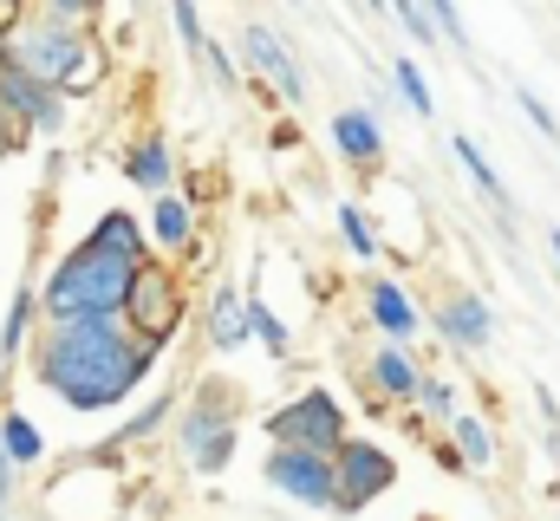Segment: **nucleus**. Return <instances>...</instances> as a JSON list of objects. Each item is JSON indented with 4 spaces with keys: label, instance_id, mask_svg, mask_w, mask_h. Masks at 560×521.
Returning <instances> with one entry per match:
<instances>
[{
    "label": "nucleus",
    "instance_id": "aec40b11",
    "mask_svg": "<svg viewBox=\"0 0 560 521\" xmlns=\"http://www.w3.org/2000/svg\"><path fill=\"white\" fill-rule=\"evenodd\" d=\"M125 176L138 183V189H176V157H170V143L163 137H138L131 150H125Z\"/></svg>",
    "mask_w": 560,
    "mask_h": 521
},
{
    "label": "nucleus",
    "instance_id": "bb28decb",
    "mask_svg": "<svg viewBox=\"0 0 560 521\" xmlns=\"http://www.w3.org/2000/svg\"><path fill=\"white\" fill-rule=\"evenodd\" d=\"M196 59L209 66V79H215L222 92H235V85H242V59H235V53H229L222 39H202V53H196Z\"/></svg>",
    "mask_w": 560,
    "mask_h": 521
},
{
    "label": "nucleus",
    "instance_id": "423d86ee",
    "mask_svg": "<svg viewBox=\"0 0 560 521\" xmlns=\"http://www.w3.org/2000/svg\"><path fill=\"white\" fill-rule=\"evenodd\" d=\"M261 430H268V443H293V450L332 456L339 437H352V417H346V404L326 385H306L300 397H287L275 417H261Z\"/></svg>",
    "mask_w": 560,
    "mask_h": 521
},
{
    "label": "nucleus",
    "instance_id": "5701e85b",
    "mask_svg": "<svg viewBox=\"0 0 560 521\" xmlns=\"http://www.w3.org/2000/svg\"><path fill=\"white\" fill-rule=\"evenodd\" d=\"M392 85H398V99H405L418 118H436V92H430V79H423L418 59H392Z\"/></svg>",
    "mask_w": 560,
    "mask_h": 521
},
{
    "label": "nucleus",
    "instance_id": "4468645a",
    "mask_svg": "<svg viewBox=\"0 0 560 521\" xmlns=\"http://www.w3.org/2000/svg\"><path fill=\"white\" fill-rule=\"evenodd\" d=\"M332 150H339L352 170H378L385 130H378V118H372L365 105H346V112H332Z\"/></svg>",
    "mask_w": 560,
    "mask_h": 521
},
{
    "label": "nucleus",
    "instance_id": "c756f323",
    "mask_svg": "<svg viewBox=\"0 0 560 521\" xmlns=\"http://www.w3.org/2000/svg\"><path fill=\"white\" fill-rule=\"evenodd\" d=\"M515 105H522V118L541 130V137H555V143H560V118L541 105V92H535V85H515Z\"/></svg>",
    "mask_w": 560,
    "mask_h": 521
},
{
    "label": "nucleus",
    "instance_id": "72a5a7b5",
    "mask_svg": "<svg viewBox=\"0 0 560 521\" xmlns=\"http://www.w3.org/2000/svg\"><path fill=\"white\" fill-rule=\"evenodd\" d=\"M287 7H306V0H287Z\"/></svg>",
    "mask_w": 560,
    "mask_h": 521
},
{
    "label": "nucleus",
    "instance_id": "39448f33",
    "mask_svg": "<svg viewBox=\"0 0 560 521\" xmlns=\"http://www.w3.org/2000/svg\"><path fill=\"white\" fill-rule=\"evenodd\" d=\"M118 313H125V326L150 339V346H170L176 333H183V313H189V293H183V280H176V267L156 255H143L131 267V287H125V300H118Z\"/></svg>",
    "mask_w": 560,
    "mask_h": 521
},
{
    "label": "nucleus",
    "instance_id": "7c9ffc66",
    "mask_svg": "<svg viewBox=\"0 0 560 521\" xmlns=\"http://www.w3.org/2000/svg\"><path fill=\"white\" fill-rule=\"evenodd\" d=\"M163 417H170V397H163V404H150V410H143L138 424H125V430H112V443H105V450H125V443H138V437H150V430H156Z\"/></svg>",
    "mask_w": 560,
    "mask_h": 521
},
{
    "label": "nucleus",
    "instance_id": "f8f14e48",
    "mask_svg": "<svg viewBox=\"0 0 560 521\" xmlns=\"http://www.w3.org/2000/svg\"><path fill=\"white\" fill-rule=\"evenodd\" d=\"M436 333L456 346V352H482L489 339H495V313H489V300L482 293H443L436 300Z\"/></svg>",
    "mask_w": 560,
    "mask_h": 521
},
{
    "label": "nucleus",
    "instance_id": "c9c22d12",
    "mask_svg": "<svg viewBox=\"0 0 560 521\" xmlns=\"http://www.w3.org/2000/svg\"><path fill=\"white\" fill-rule=\"evenodd\" d=\"M0 521H7V516H0Z\"/></svg>",
    "mask_w": 560,
    "mask_h": 521
},
{
    "label": "nucleus",
    "instance_id": "20e7f679",
    "mask_svg": "<svg viewBox=\"0 0 560 521\" xmlns=\"http://www.w3.org/2000/svg\"><path fill=\"white\" fill-rule=\"evenodd\" d=\"M176 443H183V456H189L196 476H222L235 463L242 430H235V391L222 385V379H209L176 410Z\"/></svg>",
    "mask_w": 560,
    "mask_h": 521
},
{
    "label": "nucleus",
    "instance_id": "f3484780",
    "mask_svg": "<svg viewBox=\"0 0 560 521\" xmlns=\"http://www.w3.org/2000/svg\"><path fill=\"white\" fill-rule=\"evenodd\" d=\"M443 430H450L443 443L463 456V470H495V456H502V450H495V430H489L476 410H463V404H456V410L443 417Z\"/></svg>",
    "mask_w": 560,
    "mask_h": 521
},
{
    "label": "nucleus",
    "instance_id": "412c9836",
    "mask_svg": "<svg viewBox=\"0 0 560 521\" xmlns=\"http://www.w3.org/2000/svg\"><path fill=\"white\" fill-rule=\"evenodd\" d=\"M0 450H7V463H13V470H33V463L46 456V437H39V424H33L20 404H7V410H0Z\"/></svg>",
    "mask_w": 560,
    "mask_h": 521
},
{
    "label": "nucleus",
    "instance_id": "b1692460",
    "mask_svg": "<svg viewBox=\"0 0 560 521\" xmlns=\"http://www.w3.org/2000/svg\"><path fill=\"white\" fill-rule=\"evenodd\" d=\"M332 222H339V235H346V248L359 260L378 255V235H372V222H365V209L359 202H332Z\"/></svg>",
    "mask_w": 560,
    "mask_h": 521
},
{
    "label": "nucleus",
    "instance_id": "6ab92c4d",
    "mask_svg": "<svg viewBox=\"0 0 560 521\" xmlns=\"http://www.w3.org/2000/svg\"><path fill=\"white\" fill-rule=\"evenodd\" d=\"M85 248H105V255H118V260H143V255H150V242H143V222L131 216V209H105V216L92 222Z\"/></svg>",
    "mask_w": 560,
    "mask_h": 521
},
{
    "label": "nucleus",
    "instance_id": "f704fd0d",
    "mask_svg": "<svg viewBox=\"0 0 560 521\" xmlns=\"http://www.w3.org/2000/svg\"><path fill=\"white\" fill-rule=\"evenodd\" d=\"M365 7H378V0H365Z\"/></svg>",
    "mask_w": 560,
    "mask_h": 521
},
{
    "label": "nucleus",
    "instance_id": "473e14b6",
    "mask_svg": "<svg viewBox=\"0 0 560 521\" xmlns=\"http://www.w3.org/2000/svg\"><path fill=\"white\" fill-rule=\"evenodd\" d=\"M548 255H555V267H560V229H548Z\"/></svg>",
    "mask_w": 560,
    "mask_h": 521
},
{
    "label": "nucleus",
    "instance_id": "f03ea898",
    "mask_svg": "<svg viewBox=\"0 0 560 521\" xmlns=\"http://www.w3.org/2000/svg\"><path fill=\"white\" fill-rule=\"evenodd\" d=\"M0 66L66 92V99H85L105 85V46L92 39V26H66V20H46V13H13L0 26Z\"/></svg>",
    "mask_w": 560,
    "mask_h": 521
},
{
    "label": "nucleus",
    "instance_id": "c85d7f7f",
    "mask_svg": "<svg viewBox=\"0 0 560 521\" xmlns=\"http://www.w3.org/2000/svg\"><path fill=\"white\" fill-rule=\"evenodd\" d=\"M26 13L66 20V26H92V20H98V0H26Z\"/></svg>",
    "mask_w": 560,
    "mask_h": 521
},
{
    "label": "nucleus",
    "instance_id": "2eb2a0df",
    "mask_svg": "<svg viewBox=\"0 0 560 521\" xmlns=\"http://www.w3.org/2000/svg\"><path fill=\"white\" fill-rule=\"evenodd\" d=\"M365 320H372L378 339H392V346H405L423 326V313L411 306V293H405L398 280H372V287H365Z\"/></svg>",
    "mask_w": 560,
    "mask_h": 521
},
{
    "label": "nucleus",
    "instance_id": "dca6fc26",
    "mask_svg": "<svg viewBox=\"0 0 560 521\" xmlns=\"http://www.w3.org/2000/svg\"><path fill=\"white\" fill-rule=\"evenodd\" d=\"M202 326H209V346H215V352H235V346H248V293L222 280V287L209 293V313H202Z\"/></svg>",
    "mask_w": 560,
    "mask_h": 521
},
{
    "label": "nucleus",
    "instance_id": "a878e982",
    "mask_svg": "<svg viewBox=\"0 0 560 521\" xmlns=\"http://www.w3.org/2000/svg\"><path fill=\"white\" fill-rule=\"evenodd\" d=\"M418 7H423V20L436 26V39H450L456 53H469V20H463L456 0H418Z\"/></svg>",
    "mask_w": 560,
    "mask_h": 521
},
{
    "label": "nucleus",
    "instance_id": "1a4fd4ad",
    "mask_svg": "<svg viewBox=\"0 0 560 521\" xmlns=\"http://www.w3.org/2000/svg\"><path fill=\"white\" fill-rule=\"evenodd\" d=\"M0 112H7V125L59 137L66 118H72V99L52 92V85H39V79H26V72H13V66H0Z\"/></svg>",
    "mask_w": 560,
    "mask_h": 521
},
{
    "label": "nucleus",
    "instance_id": "ddd939ff",
    "mask_svg": "<svg viewBox=\"0 0 560 521\" xmlns=\"http://www.w3.org/2000/svg\"><path fill=\"white\" fill-rule=\"evenodd\" d=\"M450 157L463 163V176L476 183V196H482V202L495 209V222H502V229H515V196H509V183L495 176V163H489V150H482L476 137H450Z\"/></svg>",
    "mask_w": 560,
    "mask_h": 521
},
{
    "label": "nucleus",
    "instance_id": "6e6552de",
    "mask_svg": "<svg viewBox=\"0 0 560 521\" xmlns=\"http://www.w3.org/2000/svg\"><path fill=\"white\" fill-rule=\"evenodd\" d=\"M261 476L275 483L287 502H300V509H313V516H339L332 456H319V450H293V443H275V450H268V463H261Z\"/></svg>",
    "mask_w": 560,
    "mask_h": 521
},
{
    "label": "nucleus",
    "instance_id": "7ed1b4c3",
    "mask_svg": "<svg viewBox=\"0 0 560 521\" xmlns=\"http://www.w3.org/2000/svg\"><path fill=\"white\" fill-rule=\"evenodd\" d=\"M131 267L138 260H118L105 248H66L52 260V274L33 287L39 293V320H79V313H118L125 287H131Z\"/></svg>",
    "mask_w": 560,
    "mask_h": 521
},
{
    "label": "nucleus",
    "instance_id": "0eeeda50",
    "mask_svg": "<svg viewBox=\"0 0 560 521\" xmlns=\"http://www.w3.org/2000/svg\"><path fill=\"white\" fill-rule=\"evenodd\" d=\"M398 483V463H392V450L385 443H372V437H339V450H332V489H339V516H359V509H372L385 489Z\"/></svg>",
    "mask_w": 560,
    "mask_h": 521
},
{
    "label": "nucleus",
    "instance_id": "393cba45",
    "mask_svg": "<svg viewBox=\"0 0 560 521\" xmlns=\"http://www.w3.org/2000/svg\"><path fill=\"white\" fill-rule=\"evenodd\" d=\"M411 404H418L430 424H443V417L456 410V385H450V379H436V372H418V385H411Z\"/></svg>",
    "mask_w": 560,
    "mask_h": 521
},
{
    "label": "nucleus",
    "instance_id": "4be33fe9",
    "mask_svg": "<svg viewBox=\"0 0 560 521\" xmlns=\"http://www.w3.org/2000/svg\"><path fill=\"white\" fill-rule=\"evenodd\" d=\"M248 339H261L275 359H287V346H293V333H287V320H280L275 306L261 300V293H248Z\"/></svg>",
    "mask_w": 560,
    "mask_h": 521
},
{
    "label": "nucleus",
    "instance_id": "9b49d317",
    "mask_svg": "<svg viewBox=\"0 0 560 521\" xmlns=\"http://www.w3.org/2000/svg\"><path fill=\"white\" fill-rule=\"evenodd\" d=\"M143 242H150V255H189L196 248V202L183 189H156L150 216H143Z\"/></svg>",
    "mask_w": 560,
    "mask_h": 521
},
{
    "label": "nucleus",
    "instance_id": "2f4dec72",
    "mask_svg": "<svg viewBox=\"0 0 560 521\" xmlns=\"http://www.w3.org/2000/svg\"><path fill=\"white\" fill-rule=\"evenodd\" d=\"M20 137H26V130L7 125V112H0V157H7V150H20Z\"/></svg>",
    "mask_w": 560,
    "mask_h": 521
},
{
    "label": "nucleus",
    "instance_id": "9d476101",
    "mask_svg": "<svg viewBox=\"0 0 560 521\" xmlns=\"http://www.w3.org/2000/svg\"><path fill=\"white\" fill-rule=\"evenodd\" d=\"M242 53H248V72L255 79H268L287 105H306V79H300V59H293V46L280 39L268 20H248L242 26Z\"/></svg>",
    "mask_w": 560,
    "mask_h": 521
},
{
    "label": "nucleus",
    "instance_id": "a211bd4d",
    "mask_svg": "<svg viewBox=\"0 0 560 521\" xmlns=\"http://www.w3.org/2000/svg\"><path fill=\"white\" fill-rule=\"evenodd\" d=\"M418 372L423 366L405 352V346H392V339H378V352H372V366H365V379H372V391H378L385 404H411Z\"/></svg>",
    "mask_w": 560,
    "mask_h": 521
},
{
    "label": "nucleus",
    "instance_id": "cd10ccee",
    "mask_svg": "<svg viewBox=\"0 0 560 521\" xmlns=\"http://www.w3.org/2000/svg\"><path fill=\"white\" fill-rule=\"evenodd\" d=\"M163 7H170V26H176L183 53L196 59V53H202V39H209V33H202V13H196V0H163Z\"/></svg>",
    "mask_w": 560,
    "mask_h": 521
},
{
    "label": "nucleus",
    "instance_id": "f257e3e1",
    "mask_svg": "<svg viewBox=\"0 0 560 521\" xmlns=\"http://www.w3.org/2000/svg\"><path fill=\"white\" fill-rule=\"evenodd\" d=\"M163 346L138 339L125 313H79V320H39L33 333V379L66 410H118L150 379Z\"/></svg>",
    "mask_w": 560,
    "mask_h": 521
}]
</instances>
